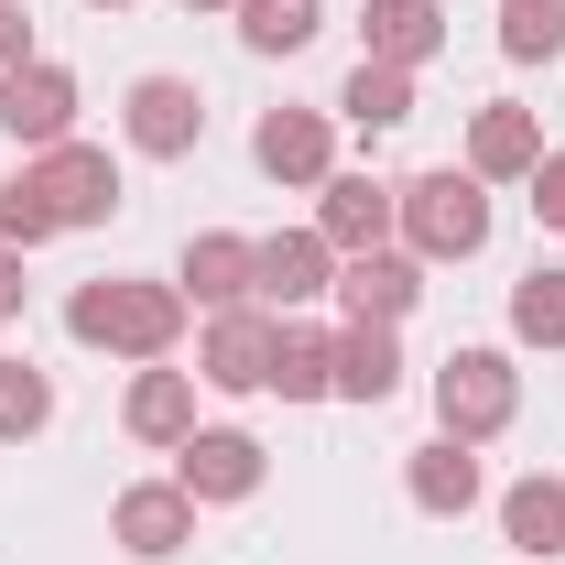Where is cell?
<instances>
[{"mask_svg":"<svg viewBox=\"0 0 565 565\" xmlns=\"http://www.w3.org/2000/svg\"><path fill=\"white\" fill-rule=\"evenodd\" d=\"M109 544H120L131 565L185 555V544H196V500L174 490V479H131V490L109 500Z\"/></svg>","mask_w":565,"mask_h":565,"instance_id":"9","label":"cell"},{"mask_svg":"<svg viewBox=\"0 0 565 565\" xmlns=\"http://www.w3.org/2000/svg\"><path fill=\"white\" fill-rule=\"evenodd\" d=\"M11 66H33V11L22 0H0V76Z\"/></svg>","mask_w":565,"mask_h":565,"instance_id":"29","label":"cell"},{"mask_svg":"<svg viewBox=\"0 0 565 565\" xmlns=\"http://www.w3.org/2000/svg\"><path fill=\"white\" fill-rule=\"evenodd\" d=\"M273 479V457H262V435H239V424H196L185 446H174V490L196 500V511H217V500H250Z\"/></svg>","mask_w":565,"mask_h":565,"instance_id":"4","label":"cell"},{"mask_svg":"<svg viewBox=\"0 0 565 565\" xmlns=\"http://www.w3.org/2000/svg\"><path fill=\"white\" fill-rule=\"evenodd\" d=\"M522 185H533V217H544V228H565V152H544Z\"/></svg>","mask_w":565,"mask_h":565,"instance_id":"28","label":"cell"},{"mask_svg":"<svg viewBox=\"0 0 565 565\" xmlns=\"http://www.w3.org/2000/svg\"><path fill=\"white\" fill-rule=\"evenodd\" d=\"M120 424H131L141 446H185V435H196V370H163V359H152L131 381V403H120Z\"/></svg>","mask_w":565,"mask_h":565,"instance_id":"19","label":"cell"},{"mask_svg":"<svg viewBox=\"0 0 565 565\" xmlns=\"http://www.w3.org/2000/svg\"><path fill=\"white\" fill-rule=\"evenodd\" d=\"M55 424V381L33 370V359H0V446H22V435H44Z\"/></svg>","mask_w":565,"mask_h":565,"instance_id":"26","label":"cell"},{"mask_svg":"<svg viewBox=\"0 0 565 565\" xmlns=\"http://www.w3.org/2000/svg\"><path fill=\"white\" fill-rule=\"evenodd\" d=\"M0 131H11L22 163H33V152H55V141H76V76L55 66V55L11 66V76H0Z\"/></svg>","mask_w":565,"mask_h":565,"instance_id":"6","label":"cell"},{"mask_svg":"<svg viewBox=\"0 0 565 565\" xmlns=\"http://www.w3.org/2000/svg\"><path fill=\"white\" fill-rule=\"evenodd\" d=\"M392 228H403V217H392V185H381V174H327V185H316V239H327L338 262L392 250Z\"/></svg>","mask_w":565,"mask_h":565,"instance_id":"12","label":"cell"},{"mask_svg":"<svg viewBox=\"0 0 565 565\" xmlns=\"http://www.w3.org/2000/svg\"><path fill=\"white\" fill-rule=\"evenodd\" d=\"M66 338L152 370V359H174V338H185V294H174V282L98 273V282H76V294H66Z\"/></svg>","mask_w":565,"mask_h":565,"instance_id":"1","label":"cell"},{"mask_svg":"<svg viewBox=\"0 0 565 565\" xmlns=\"http://www.w3.org/2000/svg\"><path fill=\"white\" fill-rule=\"evenodd\" d=\"M338 120H349V131H403V120H414V66H370V55H359L349 87H338Z\"/></svg>","mask_w":565,"mask_h":565,"instance_id":"22","label":"cell"},{"mask_svg":"<svg viewBox=\"0 0 565 565\" xmlns=\"http://www.w3.org/2000/svg\"><path fill=\"white\" fill-rule=\"evenodd\" d=\"M500 544H511V555H533V565L565 555V479H555V468H533V479H511V490H500Z\"/></svg>","mask_w":565,"mask_h":565,"instance_id":"18","label":"cell"},{"mask_svg":"<svg viewBox=\"0 0 565 565\" xmlns=\"http://www.w3.org/2000/svg\"><path fill=\"white\" fill-rule=\"evenodd\" d=\"M511 338L522 349H565V273L555 262H533V273L511 282Z\"/></svg>","mask_w":565,"mask_h":565,"instance_id":"24","label":"cell"},{"mask_svg":"<svg viewBox=\"0 0 565 565\" xmlns=\"http://www.w3.org/2000/svg\"><path fill=\"white\" fill-rule=\"evenodd\" d=\"M87 11H131V0H87Z\"/></svg>","mask_w":565,"mask_h":565,"instance_id":"32","label":"cell"},{"mask_svg":"<svg viewBox=\"0 0 565 565\" xmlns=\"http://www.w3.org/2000/svg\"><path fill=\"white\" fill-rule=\"evenodd\" d=\"M250 163H262L273 185H327V174H338V109H262Z\"/></svg>","mask_w":565,"mask_h":565,"instance_id":"11","label":"cell"},{"mask_svg":"<svg viewBox=\"0 0 565 565\" xmlns=\"http://www.w3.org/2000/svg\"><path fill=\"white\" fill-rule=\"evenodd\" d=\"M511 414H522V370H511V349H446V370H435V424H446L457 446H490Z\"/></svg>","mask_w":565,"mask_h":565,"instance_id":"3","label":"cell"},{"mask_svg":"<svg viewBox=\"0 0 565 565\" xmlns=\"http://www.w3.org/2000/svg\"><path fill=\"white\" fill-rule=\"evenodd\" d=\"M403 392V338L392 327H338V403H392Z\"/></svg>","mask_w":565,"mask_h":565,"instance_id":"20","label":"cell"},{"mask_svg":"<svg viewBox=\"0 0 565 565\" xmlns=\"http://www.w3.org/2000/svg\"><path fill=\"white\" fill-rule=\"evenodd\" d=\"M316 294H338V250H327L316 228H273V239H262V305L294 316V305H316Z\"/></svg>","mask_w":565,"mask_h":565,"instance_id":"17","label":"cell"},{"mask_svg":"<svg viewBox=\"0 0 565 565\" xmlns=\"http://www.w3.org/2000/svg\"><path fill=\"white\" fill-rule=\"evenodd\" d=\"M327 33V0H239V44L250 55H305Z\"/></svg>","mask_w":565,"mask_h":565,"instance_id":"23","label":"cell"},{"mask_svg":"<svg viewBox=\"0 0 565 565\" xmlns=\"http://www.w3.org/2000/svg\"><path fill=\"white\" fill-rule=\"evenodd\" d=\"M120 131H131L141 163H185V152L207 141V98H196L185 76H131V98H120Z\"/></svg>","mask_w":565,"mask_h":565,"instance_id":"7","label":"cell"},{"mask_svg":"<svg viewBox=\"0 0 565 565\" xmlns=\"http://www.w3.org/2000/svg\"><path fill=\"white\" fill-rule=\"evenodd\" d=\"M403 490H414L424 522H468V511H479V490H490V479H479V446H457V435L414 446V457H403Z\"/></svg>","mask_w":565,"mask_h":565,"instance_id":"14","label":"cell"},{"mask_svg":"<svg viewBox=\"0 0 565 565\" xmlns=\"http://www.w3.org/2000/svg\"><path fill=\"white\" fill-rule=\"evenodd\" d=\"M174 294H185V305H207V316L262 305V239H239V228H196V239H185V262H174Z\"/></svg>","mask_w":565,"mask_h":565,"instance_id":"8","label":"cell"},{"mask_svg":"<svg viewBox=\"0 0 565 565\" xmlns=\"http://www.w3.org/2000/svg\"><path fill=\"white\" fill-rule=\"evenodd\" d=\"M500 55L511 66H555L565 55V0H500Z\"/></svg>","mask_w":565,"mask_h":565,"instance_id":"25","label":"cell"},{"mask_svg":"<svg viewBox=\"0 0 565 565\" xmlns=\"http://www.w3.org/2000/svg\"><path fill=\"white\" fill-rule=\"evenodd\" d=\"M22 294H33V282H22V250H0V327L22 316Z\"/></svg>","mask_w":565,"mask_h":565,"instance_id":"30","label":"cell"},{"mask_svg":"<svg viewBox=\"0 0 565 565\" xmlns=\"http://www.w3.org/2000/svg\"><path fill=\"white\" fill-rule=\"evenodd\" d=\"M359 55L424 76L435 55H446V11H435V0H370V11H359Z\"/></svg>","mask_w":565,"mask_h":565,"instance_id":"16","label":"cell"},{"mask_svg":"<svg viewBox=\"0 0 565 565\" xmlns=\"http://www.w3.org/2000/svg\"><path fill=\"white\" fill-rule=\"evenodd\" d=\"M392 217H403V250L414 262H479L490 250V185L468 163H435L414 185H392Z\"/></svg>","mask_w":565,"mask_h":565,"instance_id":"2","label":"cell"},{"mask_svg":"<svg viewBox=\"0 0 565 565\" xmlns=\"http://www.w3.org/2000/svg\"><path fill=\"white\" fill-rule=\"evenodd\" d=\"M338 305H349V327H403L424 305V262L414 250H359V262H338Z\"/></svg>","mask_w":565,"mask_h":565,"instance_id":"13","label":"cell"},{"mask_svg":"<svg viewBox=\"0 0 565 565\" xmlns=\"http://www.w3.org/2000/svg\"><path fill=\"white\" fill-rule=\"evenodd\" d=\"M55 239V207H44V185H33V163L0 185V250H44Z\"/></svg>","mask_w":565,"mask_h":565,"instance_id":"27","label":"cell"},{"mask_svg":"<svg viewBox=\"0 0 565 565\" xmlns=\"http://www.w3.org/2000/svg\"><path fill=\"white\" fill-rule=\"evenodd\" d=\"M174 11H239V0H174Z\"/></svg>","mask_w":565,"mask_h":565,"instance_id":"31","label":"cell"},{"mask_svg":"<svg viewBox=\"0 0 565 565\" xmlns=\"http://www.w3.org/2000/svg\"><path fill=\"white\" fill-rule=\"evenodd\" d=\"M33 185H44L55 228H98V217L120 207V163H109L98 141H55V152H33Z\"/></svg>","mask_w":565,"mask_h":565,"instance_id":"10","label":"cell"},{"mask_svg":"<svg viewBox=\"0 0 565 565\" xmlns=\"http://www.w3.org/2000/svg\"><path fill=\"white\" fill-rule=\"evenodd\" d=\"M273 392H282V403H327V392H338V338L282 316V338H273Z\"/></svg>","mask_w":565,"mask_h":565,"instance_id":"21","label":"cell"},{"mask_svg":"<svg viewBox=\"0 0 565 565\" xmlns=\"http://www.w3.org/2000/svg\"><path fill=\"white\" fill-rule=\"evenodd\" d=\"M533 163H544V120H533L522 98H490V109L468 120V174H479V185H522Z\"/></svg>","mask_w":565,"mask_h":565,"instance_id":"15","label":"cell"},{"mask_svg":"<svg viewBox=\"0 0 565 565\" xmlns=\"http://www.w3.org/2000/svg\"><path fill=\"white\" fill-rule=\"evenodd\" d=\"M273 338H282V316L273 305H228V316H207V338H196V381L207 392H273Z\"/></svg>","mask_w":565,"mask_h":565,"instance_id":"5","label":"cell"}]
</instances>
